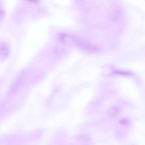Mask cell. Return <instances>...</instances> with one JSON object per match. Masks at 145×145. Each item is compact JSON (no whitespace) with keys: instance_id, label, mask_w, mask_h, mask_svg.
<instances>
[{"instance_id":"7a4b0ae2","label":"cell","mask_w":145,"mask_h":145,"mask_svg":"<svg viewBox=\"0 0 145 145\" xmlns=\"http://www.w3.org/2000/svg\"><path fill=\"white\" fill-rule=\"evenodd\" d=\"M57 41L63 45H75L76 37L67 33H59L57 35Z\"/></svg>"},{"instance_id":"8992f818","label":"cell","mask_w":145,"mask_h":145,"mask_svg":"<svg viewBox=\"0 0 145 145\" xmlns=\"http://www.w3.org/2000/svg\"><path fill=\"white\" fill-rule=\"evenodd\" d=\"M1 11H0V15H1Z\"/></svg>"},{"instance_id":"5b68a950","label":"cell","mask_w":145,"mask_h":145,"mask_svg":"<svg viewBox=\"0 0 145 145\" xmlns=\"http://www.w3.org/2000/svg\"><path fill=\"white\" fill-rule=\"evenodd\" d=\"M26 1H28L31 2H34V3H36V2H38V0H26Z\"/></svg>"},{"instance_id":"277c9868","label":"cell","mask_w":145,"mask_h":145,"mask_svg":"<svg viewBox=\"0 0 145 145\" xmlns=\"http://www.w3.org/2000/svg\"><path fill=\"white\" fill-rule=\"evenodd\" d=\"M9 54V49L6 44L0 46V63L4 61Z\"/></svg>"},{"instance_id":"3957f363","label":"cell","mask_w":145,"mask_h":145,"mask_svg":"<svg viewBox=\"0 0 145 145\" xmlns=\"http://www.w3.org/2000/svg\"><path fill=\"white\" fill-rule=\"evenodd\" d=\"M121 112V108L120 106L115 105L111 106L107 112V116L109 119H113L117 117Z\"/></svg>"},{"instance_id":"6da1fadb","label":"cell","mask_w":145,"mask_h":145,"mask_svg":"<svg viewBox=\"0 0 145 145\" xmlns=\"http://www.w3.org/2000/svg\"><path fill=\"white\" fill-rule=\"evenodd\" d=\"M74 45H75L79 50L87 53L95 54L99 53L100 51L99 47L96 45L78 38H76Z\"/></svg>"}]
</instances>
